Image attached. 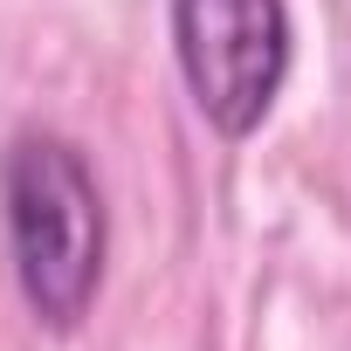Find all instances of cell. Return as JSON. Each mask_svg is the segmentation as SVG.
I'll use <instances>...</instances> for the list:
<instances>
[{
	"instance_id": "cell-2",
	"label": "cell",
	"mask_w": 351,
	"mask_h": 351,
	"mask_svg": "<svg viewBox=\"0 0 351 351\" xmlns=\"http://www.w3.org/2000/svg\"><path fill=\"white\" fill-rule=\"evenodd\" d=\"M289 0H172V56L221 138H255L289 76Z\"/></svg>"
},
{
	"instance_id": "cell-1",
	"label": "cell",
	"mask_w": 351,
	"mask_h": 351,
	"mask_svg": "<svg viewBox=\"0 0 351 351\" xmlns=\"http://www.w3.org/2000/svg\"><path fill=\"white\" fill-rule=\"evenodd\" d=\"M0 214H8L14 282L49 330H76L104 289L110 214L90 158L56 131H21L0 158Z\"/></svg>"
}]
</instances>
